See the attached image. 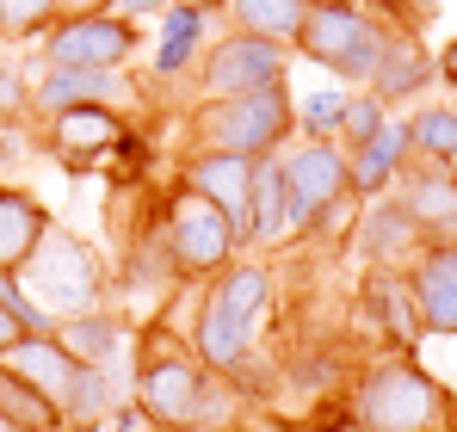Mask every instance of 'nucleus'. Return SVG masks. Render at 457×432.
<instances>
[{"label": "nucleus", "mask_w": 457, "mask_h": 432, "mask_svg": "<svg viewBox=\"0 0 457 432\" xmlns=\"http://www.w3.org/2000/svg\"><path fill=\"white\" fill-rule=\"evenodd\" d=\"M389 37H395V25L371 19L359 0H309L297 56L315 62L321 74H334V80H346V87H371Z\"/></svg>", "instance_id": "obj_5"}, {"label": "nucleus", "mask_w": 457, "mask_h": 432, "mask_svg": "<svg viewBox=\"0 0 457 432\" xmlns=\"http://www.w3.org/2000/svg\"><path fill=\"white\" fill-rule=\"evenodd\" d=\"M50 228H56V216L44 211V198H31L25 186H6L0 179V272H19L44 247Z\"/></svg>", "instance_id": "obj_22"}, {"label": "nucleus", "mask_w": 457, "mask_h": 432, "mask_svg": "<svg viewBox=\"0 0 457 432\" xmlns=\"http://www.w3.org/2000/svg\"><path fill=\"white\" fill-rule=\"evenodd\" d=\"M297 137L291 124V80L260 87V93H228V99H192L186 105V148H217L241 161H266Z\"/></svg>", "instance_id": "obj_4"}, {"label": "nucleus", "mask_w": 457, "mask_h": 432, "mask_svg": "<svg viewBox=\"0 0 457 432\" xmlns=\"http://www.w3.org/2000/svg\"><path fill=\"white\" fill-rule=\"evenodd\" d=\"M0 420L12 432H69V414L37 383H25L12 364H0Z\"/></svg>", "instance_id": "obj_26"}, {"label": "nucleus", "mask_w": 457, "mask_h": 432, "mask_svg": "<svg viewBox=\"0 0 457 432\" xmlns=\"http://www.w3.org/2000/svg\"><path fill=\"white\" fill-rule=\"evenodd\" d=\"M154 235H161V247H167V260H173V272L179 278H211V272H223L235 253H247L241 247V235L228 228V216L211 204V198H198L192 186H179L173 179V192H167V204L154 216Z\"/></svg>", "instance_id": "obj_7"}, {"label": "nucleus", "mask_w": 457, "mask_h": 432, "mask_svg": "<svg viewBox=\"0 0 457 432\" xmlns=\"http://www.w3.org/2000/svg\"><path fill=\"white\" fill-rule=\"evenodd\" d=\"M154 25L161 31H149V69L137 74V87H143V99H173V87L192 80L198 74V56L211 50L217 12L211 6H192V0H173Z\"/></svg>", "instance_id": "obj_11"}, {"label": "nucleus", "mask_w": 457, "mask_h": 432, "mask_svg": "<svg viewBox=\"0 0 457 432\" xmlns=\"http://www.w3.org/2000/svg\"><path fill=\"white\" fill-rule=\"evenodd\" d=\"M50 69H130L149 50V31L118 12H62L37 37Z\"/></svg>", "instance_id": "obj_9"}, {"label": "nucleus", "mask_w": 457, "mask_h": 432, "mask_svg": "<svg viewBox=\"0 0 457 432\" xmlns=\"http://www.w3.org/2000/svg\"><path fill=\"white\" fill-rule=\"evenodd\" d=\"M179 432H217V427H179Z\"/></svg>", "instance_id": "obj_40"}, {"label": "nucleus", "mask_w": 457, "mask_h": 432, "mask_svg": "<svg viewBox=\"0 0 457 432\" xmlns=\"http://www.w3.org/2000/svg\"><path fill=\"white\" fill-rule=\"evenodd\" d=\"M346 99H353V87L346 80H321L315 93H291V124H297V137H321V143H334V130H340V118H346Z\"/></svg>", "instance_id": "obj_28"}, {"label": "nucleus", "mask_w": 457, "mask_h": 432, "mask_svg": "<svg viewBox=\"0 0 457 432\" xmlns=\"http://www.w3.org/2000/svg\"><path fill=\"white\" fill-rule=\"evenodd\" d=\"M130 137V112L118 105H69L56 118H44V148L69 167V173H93L112 167V154Z\"/></svg>", "instance_id": "obj_12"}, {"label": "nucleus", "mask_w": 457, "mask_h": 432, "mask_svg": "<svg viewBox=\"0 0 457 432\" xmlns=\"http://www.w3.org/2000/svg\"><path fill=\"white\" fill-rule=\"evenodd\" d=\"M192 6H211V12H217V6H223V0H192Z\"/></svg>", "instance_id": "obj_39"}, {"label": "nucleus", "mask_w": 457, "mask_h": 432, "mask_svg": "<svg viewBox=\"0 0 457 432\" xmlns=\"http://www.w3.org/2000/svg\"><path fill=\"white\" fill-rule=\"evenodd\" d=\"M359 303H365V315H378L383 340L389 346H402V353H414L427 334H420V309H414V290L402 272H389V266H371L365 272V285H359Z\"/></svg>", "instance_id": "obj_20"}, {"label": "nucleus", "mask_w": 457, "mask_h": 432, "mask_svg": "<svg viewBox=\"0 0 457 432\" xmlns=\"http://www.w3.org/2000/svg\"><path fill=\"white\" fill-rule=\"evenodd\" d=\"M433 62H439V87H452V93H457V37L445 44V50H433Z\"/></svg>", "instance_id": "obj_36"}, {"label": "nucleus", "mask_w": 457, "mask_h": 432, "mask_svg": "<svg viewBox=\"0 0 457 432\" xmlns=\"http://www.w3.org/2000/svg\"><path fill=\"white\" fill-rule=\"evenodd\" d=\"M130 389H137V408L149 414L154 427L179 432V427H217V408L228 402V377H217L211 364L198 359V346L192 340H179V328H167V321H149V328H137V377H130Z\"/></svg>", "instance_id": "obj_1"}, {"label": "nucleus", "mask_w": 457, "mask_h": 432, "mask_svg": "<svg viewBox=\"0 0 457 432\" xmlns=\"http://www.w3.org/2000/svg\"><path fill=\"white\" fill-rule=\"evenodd\" d=\"M402 278L414 290V309H420V334L427 340H457V241H427ZM420 340V346H427Z\"/></svg>", "instance_id": "obj_16"}, {"label": "nucleus", "mask_w": 457, "mask_h": 432, "mask_svg": "<svg viewBox=\"0 0 457 432\" xmlns=\"http://www.w3.org/2000/svg\"><path fill=\"white\" fill-rule=\"evenodd\" d=\"M291 241H297L291 186H285L278 154H266V161H253V228H247V247L272 253V247H291Z\"/></svg>", "instance_id": "obj_21"}, {"label": "nucleus", "mask_w": 457, "mask_h": 432, "mask_svg": "<svg viewBox=\"0 0 457 432\" xmlns=\"http://www.w3.org/2000/svg\"><path fill=\"white\" fill-rule=\"evenodd\" d=\"M56 340H62L80 364H118L124 340H130V321L112 315V309H80L69 321H56Z\"/></svg>", "instance_id": "obj_25"}, {"label": "nucleus", "mask_w": 457, "mask_h": 432, "mask_svg": "<svg viewBox=\"0 0 457 432\" xmlns=\"http://www.w3.org/2000/svg\"><path fill=\"white\" fill-rule=\"evenodd\" d=\"M143 87L130 69H50L31 80V112L37 118H56L69 105H118V112H137Z\"/></svg>", "instance_id": "obj_14"}, {"label": "nucleus", "mask_w": 457, "mask_h": 432, "mask_svg": "<svg viewBox=\"0 0 457 432\" xmlns=\"http://www.w3.org/2000/svg\"><path fill=\"white\" fill-rule=\"evenodd\" d=\"M173 0H112L105 12H118V19H137V25H149V19H161Z\"/></svg>", "instance_id": "obj_33"}, {"label": "nucleus", "mask_w": 457, "mask_h": 432, "mask_svg": "<svg viewBox=\"0 0 457 432\" xmlns=\"http://www.w3.org/2000/svg\"><path fill=\"white\" fill-rule=\"evenodd\" d=\"M19 285L31 290L56 321H69L80 309H105L112 303V278H105V266H99V253L69 235V228H50L44 235V247L19 266Z\"/></svg>", "instance_id": "obj_6"}, {"label": "nucleus", "mask_w": 457, "mask_h": 432, "mask_svg": "<svg viewBox=\"0 0 457 432\" xmlns=\"http://www.w3.org/2000/svg\"><path fill=\"white\" fill-rule=\"evenodd\" d=\"M0 432H12V427H6V420H0Z\"/></svg>", "instance_id": "obj_41"}, {"label": "nucleus", "mask_w": 457, "mask_h": 432, "mask_svg": "<svg viewBox=\"0 0 457 432\" xmlns=\"http://www.w3.org/2000/svg\"><path fill=\"white\" fill-rule=\"evenodd\" d=\"M395 112L383 105L371 87H353V99H346V118H340V130H334V143L340 148H359V143H371L383 124H389Z\"/></svg>", "instance_id": "obj_29"}, {"label": "nucleus", "mask_w": 457, "mask_h": 432, "mask_svg": "<svg viewBox=\"0 0 457 432\" xmlns=\"http://www.w3.org/2000/svg\"><path fill=\"white\" fill-rule=\"evenodd\" d=\"M19 112H31V80L12 62H0V118H19Z\"/></svg>", "instance_id": "obj_32"}, {"label": "nucleus", "mask_w": 457, "mask_h": 432, "mask_svg": "<svg viewBox=\"0 0 457 432\" xmlns=\"http://www.w3.org/2000/svg\"><path fill=\"white\" fill-rule=\"evenodd\" d=\"M56 19H62V0H0V37H12V44L44 37Z\"/></svg>", "instance_id": "obj_30"}, {"label": "nucleus", "mask_w": 457, "mask_h": 432, "mask_svg": "<svg viewBox=\"0 0 457 432\" xmlns=\"http://www.w3.org/2000/svg\"><path fill=\"white\" fill-rule=\"evenodd\" d=\"M25 334H31V328H25V321H19V315H12V309L0 303V353H6V346H19Z\"/></svg>", "instance_id": "obj_35"}, {"label": "nucleus", "mask_w": 457, "mask_h": 432, "mask_svg": "<svg viewBox=\"0 0 457 432\" xmlns=\"http://www.w3.org/2000/svg\"><path fill=\"white\" fill-rule=\"evenodd\" d=\"M445 414H452V383L402 346L359 364L346 395L353 432H445Z\"/></svg>", "instance_id": "obj_2"}, {"label": "nucleus", "mask_w": 457, "mask_h": 432, "mask_svg": "<svg viewBox=\"0 0 457 432\" xmlns=\"http://www.w3.org/2000/svg\"><path fill=\"white\" fill-rule=\"evenodd\" d=\"M112 0H62V12H105Z\"/></svg>", "instance_id": "obj_37"}, {"label": "nucleus", "mask_w": 457, "mask_h": 432, "mask_svg": "<svg viewBox=\"0 0 457 432\" xmlns=\"http://www.w3.org/2000/svg\"><path fill=\"white\" fill-rule=\"evenodd\" d=\"M359 6L383 25H395V31H427L433 12H439V0H359Z\"/></svg>", "instance_id": "obj_31"}, {"label": "nucleus", "mask_w": 457, "mask_h": 432, "mask_svg": "<svg viewBox=\"0 0 457 432\" xmlns=\"http://www.w3.org/2000/svg\"><path fill=\"white\" fill-rule=\"evenodd\" d=\"M389 198L408 211V222L420 228V241H457V167L408 154V167L395 173Z\"/></svg>", "instance_id": "obj_15"}, {"label": "nucleus", "mask_w": 457, "mask_h": 432, "mask_svg": "<svg viewBox=\"0 0 457 432\" xmlns=\"http://www.w3.org/2000/svg\"><path fill=\"white\" fill-rule=\"evenodd\" d=\"M402 124H408V148L420 161L457 167V99H420V105H408Z\"/></svg>", "instance_id": "obj_27"}, {"label": "nucleus", "mask_w": 457, "mask_h": 432, "mask_svg": "<svg viewBox=\"0 0 457 432\" xmlns=\"http://www.w3.org/2000/svg\"><path fill=\"white\" fill-rule=\"evenodd\" d=\"M408 124L402 118H389L371 143H359V148H346V173H353V198L365 204V198H383L389 186H395V173L408 167Z\"/></svg>", "instance_id": "obj_23"}, {"label": "nucleus", "mask_w": 457, "mask_h": 432, "mask_svg": "<svg viewBox=\"0 0 457 432\" xmlns=\"http://www.w3.org/2000/svg\"><path fill=\"white\" fill-rule=\"evenodd\" d=\"M173 179L192 186L198 198H211V204L228 216V228L241 235V247H247V228H253V161L217 154V148H186Z\"/></svg>", "instance_id": "obj_13"}, {"label": "nucleus", "mask_w": 457, "mask_h": 432, "mask_svg": "<svg viewBox=\"0 0 457 432\" xmlns=\"http://www.w3.org/2000/svg\"><path fill=\"white\" fill-rule=\"evenodd\" d=\"M278 167H285V186H291V216H297V241L328 228L334 216L353 198V173H346V148L321 143V137H291L278 148Z\"/></svg>", "instance_id": "obj_8"}, {"label": "nucleus", "mask_w": 457, "mask_h": 432, "mask_svg": "<svg viewBox=\"0 0 457 432\" xmlns=\"http://www.w3.org/2000/svg\"><path fill=\"white\" fill-rule=\"evenodd\" d=\"M445 432H457V389H452V414H445Z\"/></svg>", "instance_id": "obj_38"}, {"label": "nucleus", "mask_w": 457, "mask_h": 432, "mask_svg": "<svg viewBox=\"0 0 457 432\" xmlns=\"http://www.w3.org/2000/svg\"><path fill=\"white\" fill-rule=\"evenodd\" d=\"M105 432H167V427H154V420L143 414V408H137V402H124V408L105 420Z\"/></svg>", "instance_id": "obj_34"}, {"label": "nucleus", "mask_w": 457, "mask_h": 432, "mask_svg": "<svg viewBox=\"0 0 457 432\" xmlns=\"http://www.w3.org/2000/svg\"><path fill=\"white\" fill-rule=\"evenodd\" d=\"M433 80H439V62L420 44V31H395L389 50H383V62H378V74H371V93L395 112V105H420L433 93Z\"/></svg>", "instance_id": "obj_18"}, {"label": "nucleus", "mask_w": 457, "mask_h": 432, "mask_svg": "<svg viewBox=\"0 0 457 432\" xmlns=\"http://www.w3.org/2000/svg\"><path fill=\"white\" fill-rule=\"evenodd\" d=\"M291 62H297V50H291V44L247 37V31H217V37H211V50L198 56L192 99H228V93L278 87V80H291Z\"/></svg>", "instance_id": "obj_10"}, {"label": "nucleus", "mask_w": 457, "mask_h": 432, "mask_svg": "<svg viewBox=\"0 0 457 432\" xmlns=\"http://www.w3.org/2000/svg\"><path fill=\"white\" fill-rule=\"evenodd\" d=\"M353 241H359V253H365V266H389V272H402L427 241H420V228L408 222V211L383 192V198H365L359 204V222H353Z\"/></svg>", "instance_id": "obj_17"}, {"label": "nucleus", "mask_w": 457, "mask_h": 432, "mask_svg": "<svg viewBox=\"0 0 457 432\" xmlns=\"http://www.w3.org/2000/svg\"><path fill=\"white\" fill-rule=\"evenodd\" d=\"M217 19H223V31L272 37V44H291V50H297L303 19H309V0H223Z\"/></svg>", "instance_id": "obj_24"}, {"label": "nucleus", "mask_w": 457, "mask_h": 432, "mask_svg": "<svg viewBox=\"0 0 457 432\" xmlns=\"http://www.w3.org/2000/svg\"><path fill=\"white\" fill-rule=\"evenodd\" d=\"M0 364H12L25 383H37L62 414H69V402H75V389H80V370H87V364H80L56 334H25L19 346H6V353H0Z\"/></svg>", "instance_id": "obj_19"}, {"label": "nucleus", "mask_w": 457, "mask_h": 432, "mask_svg": "<svg viewBox=\"0 0 457 432\" xmlns=\"http://www.w3.org/2000/svg\"><path fill=\"white\" fill-rule=\"evenodd\" d=\"M272 303V266L235 253L223 272L198 278V303H192V328L186 340L198 346V359L211 364L217 377H241V364L253 359V334L260 315Z\"/></svg>", "instance_id": "obj_3"}]
</instances>
